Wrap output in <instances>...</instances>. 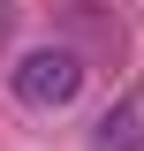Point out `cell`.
Here are the masks:
<instances>
[{
    "label": "cell",
    "mask_w": 144,
    "mask_h": 151,
    "mask_svg": "<svg viewBox=\"0 0 144 151\" xmlns=\"http://www.w3.org/2000/svg\"><path fill=\"white\" fill-rule=\"evenodd\" d=\"M84 76H91V60L76 53V45H31V53L8 68V91L31 113H61V106H76Z\"/></svg>",
    "instance_id": "cell-1"
},
{
    "label": "cell",
    "mask_w": 144,
    "mask_h": 151,
    "mask_svg": "<svg viewBox=\"0 0 144 151\" xmlns=\"http://www.w3.org/2000/svg\"><path fill=\"white\" fill-rule=\"evenodd\" d=\"M91 151H144V83H129L106 113H99V129H91Z\"/></svg>",
    "instance_id": "cell-2"
},
{
    "label": "cell",
    "mask_w": 144,
    "mask_h": 151,
    "mask_svg": "<svg viewBox=\"0 0 144 151\" xmlns=\"http://www.w3.org/2000/svg\"><path fill=\"white\" fill-rule=\"evenodd\" d=\"M8 30H15V0H0V45H8Z\"/></svg>",
    "instance_id": "cell-3"
}]
</instances>
